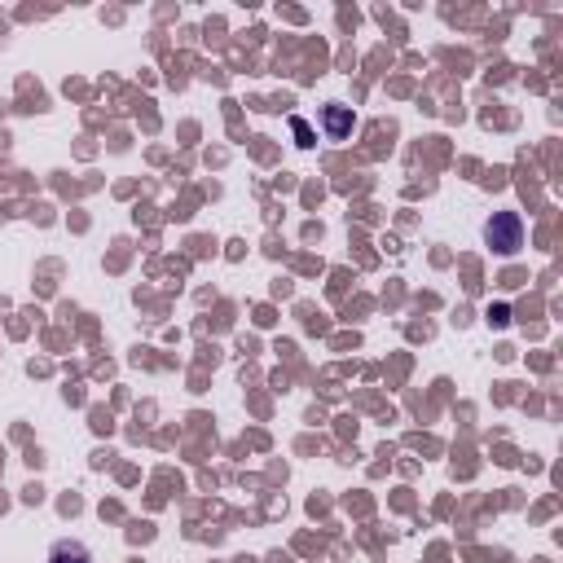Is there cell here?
I'll return each mask as SVG.
<instances>
[{
  "label": "cell",
  "mask_w": 563,
  "mask_h": 563,
  "mask_svg": "<svg viewBox=\"0 0 563 563\" xmlns=\"http://www.w3.org/2000/svg\"><path fill=\"white\" fill-rule=\"evenodd\" d=\"M49 563H93V550L84 542H58L49 550Z\"/></svg>",
  "instance_id": "obj_3"
},
{
  "label": "cell",
  "mask_w": 563,
  "mask_h": 563,
  "mask_svg": "<svg viewBox=\"0 0 563 563\" xmlns=\"http://www.w3.org/2000/svg\"><path fill=\"white\" fill-rule=\"evenodd\" d=\"M322 128H326V137H330V141H344L348 132H352V106L330 102V106L322 110Z\"/></svg>",
  "instance_id": "obj_2"
},
{
  "label": "cell",
  "mask_w": 563,
  "mask_h": 563,
  "mask_svg": "<svg viewBox=\"0 0 563 563\" xmlns=\"http://www.w3.org/2000/svg\"><path fill=\"white\" fill-rule=\"evenodd\" d=\"M484 242H489L498 256H515L524 247V220L520 212H493V220L484 225Z\"/></svg>",
  "instance_id": "obj_1"
},
{
  "label": "cell",
  "mask_w": 563,
  "mask_h": 563,
  "mask_svg": "<svg viewBox=\"0 0 563 563\" xmlns=\"http://www.w3.org/2000/svg\"><path fill=\"white\" fill-rule=\"evenodd\" d=\"M291 128H295V137H300V146H313V128H308L304 119H295Z\"/></svg>",
  "instance_id": "obj_4"
},
{
  "label": "cell",
  "mask_w": 563,
  "mask_h": 563,
  "mask_svg": "<svg viewBox=\"0 0 563 563\" xmlns=\"http://www.w3.org/2000/svg\"><path fill=\"white\" fill-rule=\"evenodd\" d=\"M506 317H511V313H506V308H493V313H489V322H493V326H506Z\"/></svg>",
  "instance_id": "obj_5"
}]
</instances>
